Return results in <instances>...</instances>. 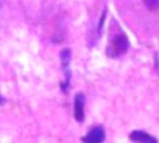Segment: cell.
Listing matches in <instances>:
<instances>
[{
    "label": "cell",
    "instance_id": "obj_1",
    "mask_svg": "<svg viewBox=\"0 0 159 143\" xmlns=\"http://www.w3.org/2000/svg\"><path fill=\"white\" fill-rule=\"evenodd\" d=\"M128 47H129V42H128V39L127 36L120 32V34H116L112 39H111V42L108 45V50H107V53L116 58V57H119L122 55H124L127 51H128Z\"/></svg>",
    "mask_w": 159,
    "mask_h": 143
},
{
    "label": "cell",
    "instance_id": "obj_2",
    "mask_svg": "<svg viewBox=\"0 0 159 143\" xmlns=\"http://www.w3.org/2000/svg\"><path fill=\"white\" fill-rule=\"evenodd\" d=\"M60 61H61V68L65 75V80L60 82V88L63 93H66L70 88V82H71V71H70V62H71V50L70 48H63L60 52Z\"/></svg>",
    "mask_w": 159,
    "mask_h": 143
},
{
    "label": "cell",
    "instance_id": "obj_3",
    "mask_svg": "<svg viewBox=\"0 0 159 143\" xmlns=\"http://www.w3.org/2000/svg\"><path fill=\"white\" fill-rule=\"evenodd\" d=\"M106 139V132L103 126H93L83 137H81L82 143H103Z\"/></svg>",
    "mask_w": 159,
    "mask_h": 143
},
{
    "label": "cell",
    "instance_id": "obj_4",
    "mask_svg": "<svg viewBox=\"0 0 159 143\" xmlns=\"http://www.w3.org/2000/svg\"><path fill=\"white\" fill-rule=\"evenodd\" d=\"M84 103L86 96L82 92H77L73 98V117L78 123L84 121Z\"/></svg>",
    "mask_w": 159,
    "mask_h": 143
},
{
    "label": "cell",
    "instance_id": "obj_5",
    "mask_svg": "<svg viewBox=\"0 0 159 143\" xmlns=\"http://www.w3.org/2000/svg\"><path fill=\"white\" fill-rule=\"evenodd\" d=\"M129 139L135 143H158L157 138L144 131H133L129 134Z\"/></svg>",
    "mask_w": 159,
    "mask_h": 143
},
{
    "label": "cell",
    "instance_id": "obj_6",
    "mask_svg": "<svg viewBox=\"0 0 159 143\" xmlns=\"http://www.w3.org/2000/svg\"><path fill=\"white\" fill-rule=\"evenodd\" d=\"M144 5L150 11H157L159 9V0H143Z\"/></svg>",
    "mask_w": 159,
    "mask_h": 143
},
{
    "label": "cell",
    "instance_id": "obj_7",
    "mask_svg": "<svg viewBox=\"0 0 159 143\" xmlns=\"http://www.w3.org/2000/svg\"><path fill=\"white\" fill-rule=\"evenodd\" d=\"M5 102H6V101H5V98H4V97H2L1 95H0V106H2V104H4Z\"/></svg>",
    "mask_w": 159,
    "mask_h": 143
}]
</instances>
